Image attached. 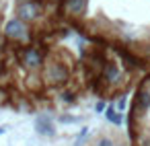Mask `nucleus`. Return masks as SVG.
<instances>
[{
	"label": "nucleus",
	"mask_w": 150,
	"mask_h": 146,
	"mask_svg": "<svg viewBox=\"0 0 150 146\" xmlns=\"http://www.w3.org/2000/svg\"><path fill=\"white\" fill-rule=\"evenodd\" d=\"M56 0H0V47L68 35Z\"/></svg>",
	"instance_id": "3"
},
{
	"label": "nucleus",
	"mask_w": 150,
	"mask_h": 146,
	"mask_svg": "<svg viewBox=\"0 0 150 146\" xmlns=\"http://www.w3.org/2000/svg\"><path fill=\"white\" fill-rule=\"evenodd\" d=\"M93 99L119 101L150 72V0H56Z\"/></svg>",
	"instance_id": "1"
},
{
	"label": "nucleus",
	"mask_w": 150,
	"mask_h": 146,
	"mask_svg": "<svg viewBox=\"0 0 150 146\" xmlns=\"http://www.w3.org/2000/svg\"><path fill=\"white\" fill-rule=\"evenodd\" d=\"M125 134L129 146H150V72L129 95Z\"/></svg>",
	"instance_id": "4"
},
{
	"label": "nucleus",
	"mask_w": 150,
	"mask_h": 146,
	"mask_svg": "<svg viewBox=\"0 0 150 146\" xmlns=\"http://www.w3.org/2000/svg\"><path fill=\"white\" fill-rule=\"evenodd\" d=\"M84 146H129V140L127 134L117 128H103L97 134H93Z\"/></svg>",
	"instance_id": "5"
},
{
	"label": "nucleus",
	"mask_w": 150,
	"mask_h": 146,
	"mask_svg": "<svg viewBox=\"0 0 150 146\" xmlns=\"http://www.w3.org/2000/svg\"><path fill=\"white\" fill-rule=\"evenodd\" d=\"M64 37L0 47V109L13 113H58L88 99L91 86L78 43Z\"/></svg>",
	"instance_id": "2"
}]
</instances>
